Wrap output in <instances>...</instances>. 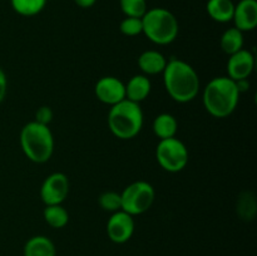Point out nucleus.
<instances>
[{
  "instance_id": "nucleus-1",
  "label": "nucleus",
  "mask_w": 257,
  "mask_h": 256,
  "mask_svg": "<svg viewBox=\"0 0 257 256\" xmlns=\"http://www.w3.org/2000/svg\"><path fill=\"white\" fill-rule=\"evenodd\" d=\"M166 92L177 103L192 102L198 95L201 82L195 68L180 58L167 60L163 70Z\"/></svg>"
},
{
  "instance_id": "nucleus-2",
  "label": "nucleus",
  "mask_w": 257,
  "mask_h": 256,
  "mask_svg": "<svg viewBox=\"0 0 257 256\" xmlns=\"http://www.w3.org/2000/svg\"><path fill=\"white\" fill-rule=\"evenodd\" d=\"M240 92L235 80L227 75L215 77L202 90V104L206 112L215 118H227L240 102Z\"/></svg>"
},
{
  "instance_id": "nucleus-3",
  "label": "nucleus",
  "mask_w": 257,
  "mask_h": 256,
  "mask_svg": "<svg viewBox=\"0 0 257 256\" xmlns=\"http://www.w3.org/2000/svg\"><path fill=\"white\" fill-rule=\"evenodd\" d=\"M19 141L25 157L38 165L48 162L54 153V136L49 125L28 122L20 131Z\"/></svg>"
},
{
  "instance_id": "nucleus-4",
  "label": "nucleus",
  "mask_w": 257,
  "mask_h": 256,
  "mask_svg": "<svg viewBox=\"0 0 257 256\" xmlns=\"http://www.w3.org/2000/svg\"><path fill=\"white\" fill-rule=\"evenodd\" d=\"M143 110L140 103L123 99L109 108L107 117L108 128L119 140H132L143 128Z\"/></svg>"
},
{
  "instance_id": "nucleus-5",
  "label": "nucleus",
  "mask_w": 257,
  "mask_h": 256,
  "mask_svg": "<svg viewBox=\"0 0 257 256\" xmlns=\"http://www.w3.org/2000/svg\"><path fill=\"white\" fill-rule=\"evenodd\" d=\"M143 34L157 45H168L178 37L180 25L172 12L165 8H152L142 17Z\"/></svg>"
},
{
  "instance_id": "nucleus-6",
  "label": "nucleus",
  "mask_w": 257,
  "mask_h": 256,
  "mask_svg": "<svg viewBox=\"0 0 257 256\" xmlns=\"http://www.w3.org/2000/svg\"><path fill=\"white\" fill-rule=\"evenodd\" d=\"M122 210L131 216L147 212L156 200V190L147 181H135L120 192Z\"/></svg>"
},
{
  "instance_id": "nucleus-7",
  "label": "nucleus",
  "mask_w": 257,
  "mask_h": 256,
  "mask_svg": "<svg viewBox=\"0 0 257 256\" xmlns=\"http://www.w3.org/2000/svg\"><path fill=\"white\" fill-rule=\"evenodd\" d=\"M156 158L161 167L170 173L181 172L188 165L190 153L185 143L177 137L160 140L156 147Z\"/></svg>"
},
{
  "instance_id": "nucleus-8",
  "label": "nucleus",
  "mask_w": 257,
  "mask_h": 256,
  "mask_svg": "<svg viewBox=\"0 0 257 256\" xmlns=\"http://www.w3.org/2000/svg\"><path fill=\"white\" fill-rule=\"evenodd\" d=\"M69 178L63 172L50 173L40 186V198L45 206L62 205L69 195Z\"/></svg>"
},
{
  "instance_id": "nucleus-9",
  "label": "nucleus",
  "mask_w": 257,
  "mask_h": 256,
  "mask_svg": "<svg viewBox=\"0 0 257 256\" xmlns=\"http://www.w3.org/2000/svg\"><path fill=\"white\" fill-rule=\"evenodd\" d=\"M136 230L135 217L123 210L115 211L107 221V235L114 243H125Z\"/></svg>"
},
{
  "instance_id": "nucleus-10",
  "label": "nucleus",
  "mask_w": 257,
  "mask_h": 256,
  "mask_svg": "<svg viewBox=\"0 0 257 256\" xmlns=\"http://www.w3.org/2000/svg\"><path fill=\"white\" fill-rule=\"evenodd\" d=\"M94 94L99 102L112 107L125 99V84L119 78L105 75L95 83Z\"/></svg>"
},
{
  "instance_id": "nucleus-11",
  "label": "nucleus",
  "mask_w": 257,
  "mask_h": 256,
  "mask_svg": "<svg viewBox=\"0 0 257 256\" xmlns=\"http://www.w3.org/2000/svg\"><path fill=\"white\" fill-rule=\"evenodd\" d=\"M255 69V55L248 49H241L232 55H228L227 77L232 80L248 79Z\"/></svg>"
},
{
  "instance_id": "nucleus-12",
  "label": "nucleus",
  "mask_w": 257,
  "mask_h": 256,
  "mask_svg": "<svg viewBox=\"0 0 257 256\" xmlns=\"http://www.w3.org/2000/svg\"><path fill=\"white\" fill-rule=\"evenodd\" d=\"M232 22L235 28L242 33L252 32L257 27V2L256 0H240L235 4Z\"/></svg>"
},
{
  "instance_id": "nucleus-13",
  "label": "nucleus",
  "mask_w": 257,
  "mask_h": 256,
  "mask_svg": "<svg viewBox=\"0 0 257 256\" xmlns=\"http://www.w3.org/2000/svg\"><path fill=\"white\" fill-rule=\"evenodd\" d=\"M137 64L142 74L147 75V77L148 75L162 74L166 64H167V58L158 50H145L138 57Z\"/></svg>"
},
{
  "instance_id": "nucleus-14",
  "label": "nucleus",
  "mask_w": 257,
  "mask_h": 256,
  "mask_svg": "<svg viewBox=\"0 0 257 256\" xmlns=\"http://www.w3.org/2000/svg\"><path fill=\"white\" fill-rule=\"evenodd\" d=\"M125 84V99L140 103L147 99L152 90V83L145 74H136Z\"/></svg>"
},
{
  "instance_id": "nucleus-15",
  "label": "nucleus",
  "mask_w": 257,
  "mask_h": 256,
  "mask_svg": "<svg viewBox=\"0 0 257 256\" xmlns=\"http://www.w3.org/2000/svg\"><path fill=\"white\" fill-rule=\"evenodd\" d=\"M24 256H57L54 242L44 235L30 237L23 248Z\"/></svg>"
},
{
  "instance_id": "nucleus-16",
  "label": "nucleus",
  "mask_w": 257,
  "mask_h": 256,
  "mask_svg": "<svg viewBox=\"0 0 257 256\" xmlns=\"http://www.w3.org/2000/svg\"><path fill=\"white\" fill-rule=\"evenodd\" d=\"M152 131L160 140L176 137L178 131L177 118L171 113H161L153 119Z\"/></svg>"
},
{
  "instance_id": "nucleus-17",
  "label": "nucleus",
  "mask_w": 257,
  "mask_h": 256,
  "mask_svg": "<svg viewBox=\"0 0 257 256\" xmlns=\"http://www.w3.org/2000/svg\"><path fill=\"white\" fill-rule=\"evenodd\" d=\"M208 17L217 23L232 22L235 3L232 0H208L206 4Z\"/></svg>"
},
{
  "instance_id": "nucleus-18",
  "label": "nucleus",
  "mask_w": 257,
  "mask_h": 256,
  "mask_svg": "<svg viewBox=\"0 0 257 256\" xmlns=\"http://www.w3.org/2000/svg\"><path fill=\"white\" fill-rule=\"evenodd\" d=\"M243 33L237 28H228L222 33L220 39V47L227 55H232L238 50L243 49Z\"/></svg>"
},
{
  "instance_id": "nucleus-19",
  "label": "nucleus",
  "mask_w": 257,
  "mask_h": 256,
  "mask_svg": "<svg viewBox=\"0 0 257 256\" xmlns=\"http://www.w3.org/2000/svg\"><path fill=\"white\" fill-rule=\"evenodd\" d=\"M236 212L245 221H252L256 217L257 202L253 192L243 191L240 193L236 203Z\"/></svg>"
},
{
  "instance_id": "nucleus-20",
  "label": "nucleus",
  "mask_w": 257,
  "mask_h": 256,
  "mask_svg": "<svg viewBox=\"0 0 257 256\" xmlns=\"http://www.w3.org/2000/svg\"><path fill=\"white\" fill-rule=\"evenodd\" d=\"M44 221L53 228H63L69 222V213L63 205L45 206L43 211Z\"/></svg>"
},
{
  "instance_id": "nucleus-21",
  "label": "nucleus",
  "mask_w": 257,
  "mask_h": 256,
  "mask_svg": "<svg viewBox=\"0 0 257 256\" xmlns=\"http://www.w3.org/2000/svg\"><path fill=\"white\" fill-rule=\"evenodd\" d=\"M47 2L48 0H10V4L17 14L29 18L42 13Z\"/></svg>"
},
{
  "instance_id": "nucleus-22",
  "label": "nucleus",
  "mask_w": 257,
  "mask_h": 256,
  "mask_svg": "<svg viewBox=\"0 0 257 256\" xmlns=\"http://www.w3.org/2000/svg\"><path fill=\"white\" fill-rule=\"evenodd\" d=\"M98 205L100 206L103 211L107 212H115V211L122 210V198H120V192L115 191H105L100 193L98 197Z\"/></svg>"
},
{
  "instance_id": "nucleus-23",
  "label": "nucleus",
  "mask_w": 257,
  "mask_h": 256,
  "mask_svg": "<svg viewBox=\"0 0 257 256\" xmlns=\"http://www.w3.org/2000/svg\"><path fill=\"white\" fill-rule=\"evenodd\" d=\"M119 7L125 17L142 18L148 10L147 0H119Z\"/></svg>"
},
{
  "instance_id": "nucleus-24",
  "label": "nucleus",
  "mask_w": 257,
  "mask_h": 256,
  "mask_svg": "<svg viewBox=\"0 0 257 256\" xmlns=\"http://www.w3.org/2000/svg\"><path fill=\"white\" fill-rule=\"evenodd\" d=\"M119 30L123 35H127V37H137V35L143 34L142 18L125 17L120 22Z\"/></svg>"
},
{
  "instance_id": "nucleus-25",
  "label": "nucleus",
  "mask_w": 257,
  "mask_h": 256,
  "mask_svg": "<svg viewBox=\"0 0 257 256\" xmlns=\"http://www.w3.org/2000/svg\"><path fill=\"white\" fill-rule=\"evenodd\" d=\"M53 117H54V113H53V109L48 105H42L37 109L35 112V122L40 123V124L49 125V123L53 120Z\"/></svg>"
},
{
  "instance_id": "nucleus-26",
  "label": "nucleus",
  "mask_w": 257,
  "mask_h": 256,
  "mask_svg": "<svg viewBox=\"0 0 257 256\" xmlns=\"http://www.w3.org/2000/svg\"><path fill=\"white\" fill-rule=\"evenodd\" d=\"M8 93V78L4 70L0 68V103L5 99Z\"/></svg>"
},
{
  "instance_id": "nucleus-27",
  "label": "nucleus",
  "mask_w": 257,
  "mask_h": 256,
  "mask_svg": "<svg viewBox=\"0 0 257 256\" xmlns=\"http://www.w3.org/2000/svg\"><path fill=\"white\" fill-rule=\"evenodd\" d=\"M236 87H237L238 92H240V94H242V93L247 92L248 89H250V82H248V79H240V80H236Z\"/></svg>"
},
{
  "instance_id": "nucleus-28",
  "label": "nucleus",
  "mask_w": 257,
  "mask_h": 256,
  "mask_svg": "<svg viewBox=\"0 0 257 256\" xmlns=\"http://www.w3.org/2000/svg\"><path fill=\"white\" fill-rule=\"evenodd\" d=\"M73 2L82 9H88V8H92L97 3V0H73Z\"/></svg>"
}]
</instances>
